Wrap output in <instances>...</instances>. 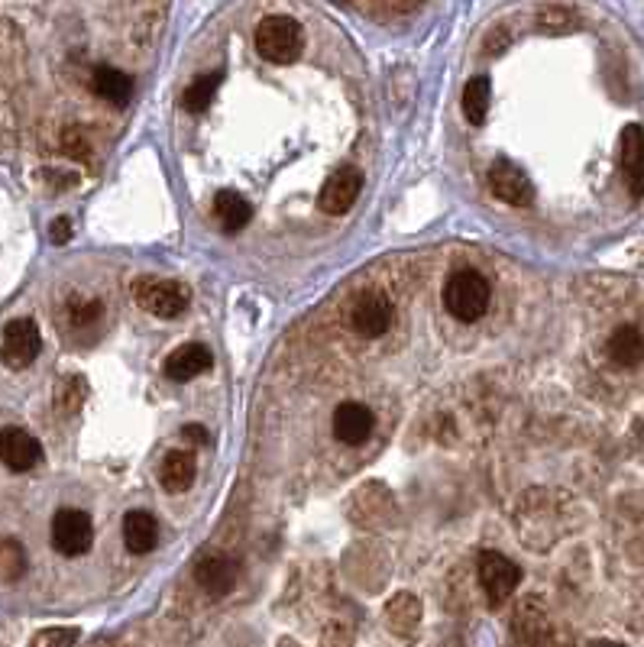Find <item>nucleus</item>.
Here are the masks:
<instances>
[{
	"mask_svg": "<svg viewBox=\"0 0 644 647\" xmlns=\"http://www.w3.org/2000/svg\"><path fill=\"white\" fill-rule=\"evenodd\" d=\"M489 298H492V288L476 269H460L444 285V308L463 324H473L483 318L489 308Z\"/></svg>",
	"mask_w": 644,
	"mask_h": 647,
	"instance_id": "obj_1",
	"label": "nucleus"
},
{
	"mask_svg": "<svg viewBox=\"0 0 644 647\" xmlns=\"http://www.w3.org/2000/svg\"><path fill=\"white\" fill-rule=\"evenodd\" d=\"M253 43L266 62L292 65L301 55V23L292 17H266L256 26Z\"/></svg>",
	"mask_w": 644,
	"mask_h": 647,
	"instance_id": "obj_2",
	"label": "nucleus"
},
{
	"mask_svg": "<svg viewBox=\"0 0 644 647\" xmlns=\"http://www.w3.org/2000/svg\"><path fill=\"white\" fill-rule=\"evenodd\" d=\"M476 570H479V583H483V593L492 609H499V605L518 589V583H522L518 563H512L505 554H499V550H483L476 560Z\"/></svg>",
	"mask_w": 644,
	"mask_h": 647,
	"instance_id": "obj_3",
	"label": "nucleus"
},
{
	"mask_svg": "<svg viewBox=\"0 0 644 647\" xmlns=\"http://www.w3.org/2000/svg\"><path fill=\"white\" fill-rule=\"evenodd\" d=\"M94 544V525L85 512L78 508H62L52 518V547L65 557H81L88 554V547Z\"/></svg>",
	"mask_w": 644,
	"mask_h": 647,
	"instance_id": "obj_4",
	"label": "nucleus"
},
{
	"mask_svg": "<svg viewBox=\"0 0 644 647\" xmlns=\"http://www.w3.org/2000/svg\"><path fill=\"white\" fill-rule=\"evenodd\" d=\"M360 191H363V172L353 169V165H344V169L327 175V182L318 191V208L331 217H340L353 208Z\"/></svg>",
	"mask_w": 644,
	"mask_h": 647,
	"instance_id": "obj_5",
	"label": "nucleus"
},
{
	"mask_svg": "<svg viewBox=\"0 0 644 647\" xmlns=\"http://www.w3.org/2000/svg\"><path fill=\"white\" fill-rule=\"evenodd\" d=\"M39 350H43V337H39V327L33 318H17L4 327L0 356H4L10 369H26L39 356Z\"/></svg>",
	"mask_w": 644,
	"mask_h": 647,
	"instance_id": "obj_6",
	"label": "nucleus"
},
{
	"mask_svg": "<svg viewBox=\"0 0 644 647\" xmlns=\"http://www.w3.org/2000/svg\"><path fill=\"white\" fill-rule=\"evenodd\" d=\"M489 188H492V195H496L499 201H505V204H512V208H528V204L534 201L531 178L522 169H518L515 162H509V159L492 162Z\"/></svg>",
	"mask_w": 644,
	"mask_h": 647,
	"instance_id": "obj_7",
	"label": "nucleus"
},
{
	"mask_svg": "<svg viewBox=\"0 0 644 647\" xmlns=\"http://www.w3.org/2000/svg\"><path fill=\"white\" fill-rule=\"evenodd\" d=\"M392 324V301L382 292H366L356 298V305L350 308V327L353 334H360L366 340L382 337Z\"/></svg>",
	"mask_w": 644,
	"mask_h": 647,
	"instance_id": "obj_8",
	"label": "nucleus"
},
{
	"mask_svg": "<svg viewBox=\"0 0 644 647\" xmlns=\"http://www.w3.org/2000/svg\"><path fill=\"white\" fill-rule=\"evenodd\" d=\"M136 301L156 318H178L188 308V292L178 282H140Z\"/></svg>",
	"mask_w": 644,
	"mask_h": 647,
	"instance_id": "obj_9",
	"label": "nucleus"
},
{
	"mask_svg": "<svg viewBox=\"0 0 644 647\" xmlns=\"http://www.w3.org/2000/svg\"><path fill=\"white\" fill-rule=\"evenodd\" d=\"M43 460V447L33 434L23 428H4L0 431V463L13 473H26Z\"/></svg>",
	"mask_w": 644,
	"mask_h": 647,
	"instance_id": "obj_10",
	"label": "nucleus"
},
{
	"mask_svg": "<svg viewBox=\"0 0 644 647\" xmlns=\"http://www.w3.org/2000/svg\"><path fill=\"white\" fill-rule=\"evenodd\" d=\"M619 169L625 175L632 198H644V130L638 123L625 127L619 136Z\"/></svg>",
	"mask_w": 644,
	"mask_h": 647,
	"instance_id": "obj_11",
	"label": "nucleus"
},
{
	"mask_svg": "<svg viewBox=\"0 0 644 647\" xmlns=\"http://www.w3.org/2000/svg\"><path fill=\"white\" fill-rule=\"evenodd\" d=\"M331 424H334V437L340 440V444L356 447V444H363V440H369V434H373V428H376V418L366 405L344 402L334 411Z\"/></svg>",
	"mask_w": 644,
	"mask_h": 647,
	"instance_id": "obj_12",
	"label": "nucleus"
},
{
	"mask_svg": "<svg viewBox=\"0 0 644 647\" xmlns=\"http://www.w3.org/2000/svg\"><path fill=\"white\" fill-rule=\"evenodd\" d=\"M214 363L211 350L204 347V343H185V347H178L175 353H169L166 360V376L172 382H191L198 379L201 373H208Z\"/></svg>",
	"mask_w": 644,
	"mask_h": 647,
	"instance_id": "obj_13",
	"label": "nucleus"
},
{
	"mask_svg": "<svg viewBox=\"0 0 644 647\" xmlns=\"http://www.w3.org/2000/svg\"><path fill=\"white\" fill-rule=\"evenodd\" d=\"M195 580L211 599H224L237 586V563L227 557H204L195 570Z\"/></svg>",
	"mask_w": 644,
	"mask_h": 647,
	"instance_id": "obj_14",
	"label": "nucleus"
},
{
	"mask_svg": "<svg viewBox=\"0 0 644 647\" xmlns=\"http://www.w3.org/2000/svg\"><path fill=\"white\" fill-rule=\"evenodd\" d=\"M159 541V525L149 512H127L123 518V544L130 554H149Z\"/></svg>",
	"mask_w": 644,
	"mask_h": 647,
	"instance_id": "obj_15",
	"label": "nucleus"
},
{
	"mask_svg": "<svg viewBox=\"0 0 644 647\" xmlns=\"http://www.w3.org/2000/svg\"><path fill=\"white\" fill-rule=\"evenodd\" d=\"M609 360L622 369H632L638 363H644V334L638 327L625 324L619 330H612L609 337Z\"/></svg>",
	"mask_w": 644,
	"mask_h": 647,
	"instance_id": "obj_16",
	"label": "nucleus"
},
{
	"mask_svg": "<svg viewBox=\"0 0 644 647\" xmlns=\"http://www.w3.org/2000/svg\"><path fill=\"white\" fill-rule=\"evenodd\" d=\"M214 211H217V220H221V227H224L227 233H240L246 224H250V217H253L250 201H246L243 195H237L234 188L217 191Z\"/></svg>",
	"mask_w": 644,
	"mask_h": 647,
	"instance_id": "obj_17",
	"label": "nucleus"
},
{
	"mask_svg": "<svg viewBox=\"0 0 644 647\" xmlns=\"http://www.w3.org/2000/svg\"><path fill=\"white\" fill-rule=\"evenodd\" d=\"M91 88H94V94H98V98H104L107 104H117V107H120V104H127V101H130V94H133V81H130V75L117 72V68L101 65V68H94Z\"/></svg>",
	"mask_w": 644,
	"mask_h": 647,
	"instance_id": "obj_18",
	"label": "nucleus"
},
{
	"mask_svg": "<svg viewBox=\"0 0 644 647\" xmlns=\"http://www.w3.org/2000/svg\"><path fill=\"white\" fill-rule=\"evenodd\" d=\"M191 483H195V457L188 450H172L162 463V489L188 492Z\"/></svg>",
	"mask_w": 644,
	"mask_h": 647,
	"instance_id": "obj_19",
	"label": "nucleus"
},
{
	"mask_svg": "<svg viewBox=\"0 0 644 647\" xmlns=\"http://www.w3.org/2000/svg\"><path fill=\"white\" fill-rule=\"evenodd\" d=\"M489 98H492V85L486 75H476L467 81V88H463V117H467L473 127H483L486 123V114H489Z\"/></svg>",
	"mask_w": 644,
	"mask_h": 647,
	"instance_id": "obj_20",
	"label": "nucleus"
},
{
	"mask_svg": "<svg viewBox=\"0 0 644 647\" xmlns=\"http://www.w3.org/2000/svg\"><path fill=\"white\" fill-rule=\"evenodd\" d=\"M221 81H224V75L221 72H214V75H201V78H195L188 85V91H185V107L191 110V114H201V110H208L211 107V101H214V94H217V88H221Z\"/></svg>",
	"mask_w": 644,
	"mask_h": 647,
	"instance_id": "obj_21",
	"label": "nucleus"
},
{
	"mask_svg": "<svg viewBox=\"0 0 644 647\" xmlns=\"http://www.w3.org/2000/svg\"><path fill=\"white\" fill-rule=\"evenodd\" d=\"M389 622L395 631H405V628H415L418 618H421V605L415 596H395L392 605H389Z\"/></svg>",
	"mask_w": 644,
	"mask_h": 647,
	"instance_id": "obj_22",
	"label": "nucleus"
},
{
	"mask_svg": "<svg viewBox=\"0 0 644 647\" xmlns=\"http://www.w3.org/2000/svg\"><path fill=\"white\" fill-rule=\"evenodd\" d=\"M26 573V554L17 541H0V580H20Z\"/></svg>",
	"mask_w": 644,
	"mask_h": 647,
	"instance_id": "obj_23",
	"label": "nucleus"
},
{
	"mask_svg": "<svg viewBox=\"0 0 644 647\" xmlns=\"http://www.w3.org/2000/svg\"><path fill=\"white\" fill-rule=\"evenodd\" d=\"M538 26L547 33H567V30L577 26V13H573L570 7H564V4H547L538 13Z\"/></svg>",
	"mask_w": 644,
	"mask_h": 647,
	"instance_id": "obj_24",
	"label": "nucleus"
},
{
	"mask_svg": "<svg viewBox=\"0 0 644 647\" xmlns=\"http://www.w3.org/2000/svg\"><path fill=\"white\" fill-rule=\"evenodd\" d=\"M85 392H88L85 379H81V376H68V379L62 382L59 395H56V405H59L62 411H75L81 402H85Z\"/></svg>",
	"mask_w": 644,
	"mask_h": 647,
	"instance_id": "obj_25",
	"label": "nucleus"
},
{
	"mask_svg": "<svg viewBox=\"0 0 644 647\" xmlns=\"http://www.w3.org/2000/svg\"><path fill=\"white\" fill-rule=\"evenodd\" d=\"M81 635L75 628H46V631H39V635L33 638L36 647H68V644H75Z\"/></svg>",
	"mask_w": 644,
	"mask_h": 647,
	"instance_id": "obj_26",
	"label": "nucleus"
},
{
	"mask_svg": "<svg viewBox=\"0 0 644 647\" xmlns=\"http://www.w3.org/2000/svg\"><path fill=\"white\" fill-rule=\"evenodd\" d=\"M62 149L72 159H81V162H88L91 159V146H88V136L81 133V130H65L62 136Z\"/></svg>",
	"mask_w": 644,
	"mask_h": 647,
	"instance_id": "obj_27",
	"label": "nucleus"
},
{
	"mask_svg": "<svg viewBox=\"0 0 644 647\" xmlns=\"http://www.w3.org/2000/svg\"><path fill=\"white\" fill-rule=\"evenodd\" d=\"M101 301H85V305H72V324L75 327H88L101 318Z\"/></svg>",
	"mask_w": 644,
	"mask_h": 647,
	"instance_id": "obj_28",
	"label": "nucleus"
},
{
	"mask_svg": "<svg viewBox=\"0 0 644 647\" xmlns=\"http://www.w3.org/2000/svg\"><path fill=\"white\" fill-rule=\"evenodd\" d=\"M49 237L56 246L68 243L72 240V224H68V217H59V220H52V227H49Z\"/></svg>",
	"mask_w": 644,
	"mask_h": 647,
	"instance_id": "obj_29",
	"label": "nucleus"
},
{
	"mask_svg": "<svg viewBox=\"0 0 644 647\" xmlns=\"http://www.w3.org/2000/svg\"><path fill=\"white\" fill-rule=\"evenodd\" d=\"M185 437H191V440H201V444H208L211 440V434L204 431V428H198V424H185V431H182Z\"/></svg>",
	"mask_w": 644,
	"mask_h": 647,
	"instance_id": "obj_30",
	"label": "nucleus"
}]
</instances>
